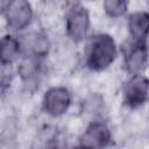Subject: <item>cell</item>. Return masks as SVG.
I'll return each mask as SVG.
<instances>
[{
    "mask_svg": "<svg viewBox=\"0 0 149 149\" xmlns=\"http://www.w3.org/2000/svg\"><path fill=\"white\" fill-rule=\"evenodd\" d=\"M116 57V45L114 40L107 34L93 36L88 43L86 52V64L90 69L100 71L106 69Z\"/></svg>",
    "mask_w": 149,
    "mask_h": 149,
    "instance_id": "1",
    "label": "cell"
},
{
    "mask_svg": "<svg viewBox=\"0 0 149 149\" xmlns=\"http://www.w3.org/2000/svg\"><path fill=\"white\" fill-rule=\"evenodd\" d=\"M90 28L87 9L79 2H73L66 13V33L73 41H81Z\"/></svg>",
    "mask_w": 149,
    "mask_h": 149,
    "instance_id": "2",
    "label": "cell"
},
{
    "mask_svg": "<svg viewBox=\"0 0 149 149\" xmlns=\"http://www.w3.org/2000/svg\"><path fill=\"white\" fill-rule=\"evenodd\" d=\"M3 15L10 29L21 30L29 24L33 17V8L28 1L14 0L3 8Z\"/></svg>",
    "mask_w": 149,
    "mask_h": 149,
    "instance_id": "3",
    "label": "cell"
},
{
    "mask_svg": "<svg viewBox=\"0 0 149 149\" xmlns=\"http://www.w3.org/2000/svg\"><path fill=\"white\" fill-rule=\"evenodd\" d=\"M148 91L149 81L143 76L134 74L125 86L123 95L126 105L133 108L142 105L148 97Z\"/></svg>",
    "mask_w": 149,
    "mask_h": 149,
    "instance_id": "4",
    "label": "cell"
},
{
    "mask_svg": "<svg viewBox=\"0 0 149 149\" xmlns=\"http://www.w3.org/2000/svg\"><path fill=\"white\" fill-rule=\"evenodd\" d=\"M70 102V93L65 87H52L44 94L43 108L48 114L58 116L69 108Z\"/></svg>",
    "mask_w": 149,
    "mask_h": 149,
    "instance_id": "5",
    "label": "cell"
},
{
    "mask_svg": "<svg viewBox=\"0 0 149 149\" xmlns=\"http://www.w3.org/2000/svg\"><path fill=\"white\" fill-rule=\"evenodd\" d=\"M109 141V130L102 122H92L80 136V144L87 149H104Z\"/></svg>",
    "mask_w": 149,
    "mask_h": 149,
    "instance_id": "6",
    "label": "cell"
},
{
    "mask_svg": "<svg viewBox=\"0 0 149 149\" xmlns=\"http://www.w3.org/2000/svg\"><path fill=\"white\" fill-rule=\"evenodd\" d=\"M148 61V49L144 40H135L126 50L125 64L129 73L137 74Z\"/></svg>",
    "mask_w": 149,
    "mask_h": 149,
    "instance_id": "7",
    "label": "cell"
},
{
    "mask_svg": "<svg viewBox=\"0 0 149 149\" xmlns=\"http://www.w3.org/2000/svg\"><path fill=\"white\" fill-rule=\"evenodd\" d=\"M22 47L24 48L28 56L42 57L48 52L49 41L44 34L34 31L23 36Z\"/></svg>",
    "mask_w": 149,
    "mask_h": 149,
    "instance_id": "8",
    "label": "cell"
},
{
    "mask_svg": "<svg viewBox=\"0 0 149 149\" xmlns=\"http://www.w3.org/2000/svg\"><path fill=\"white\" fill-rule=\"evenodd\" d=\"M128 29L135 40H144L149 34V13L135 12L128 17Z\"/></svg>",
    "mask_w": 149,
    "mask_h": 149,
    "instance_id": "9",
    "label": "cell"
},
{
    "mask_svg": "<svg viewBox=\"0 0 149 149\" xmlns=\"http://www.w3.org/2000/svg\"><path fill=\"white\" fill-rule=\"evenodd\" d=\"M20 41L10 35H6L1 40V63L10 64L20 52Z\"/></svg>",
    "mask_w": 149,
    "mask_h": 149,
    "instance_id": "10",
    "label": "cell"
},
{
    "mask_svg": "<svg viewBox=\"0 0 149 149\" xmlns=\"http://www.w3.org/2000/svg\"><path fill=\"white\" fill-rule=\"evenodd\" d=\"M41 73V63L38 57L27 56L20 64V74L26 81L36 80Z\"/></svg>",
    "mask_w": 149,
    "mask_h": 149,
    "instance_id": "11",
    "label": "cell"
},
{
    "mask_svg": "<svg viewBox=\"0 0 149 149\" xmlns=\"http://www.w3.org/2000/svg\"><path fill=\"white\" fill-rule=\"evenodd\" d=\"M104 8L107 15L112 17H118L126 13L128 8V2L122 0H107L104 2Z\"/></svg>",
    "mask_w": 149,
    "mask_h": 149,
    "instance_id": "12",
    "label": "cell"
},
{
    "mask_svg": "<svg viewBox=\"0 0 149 149\" xmlns=\"http://www.w3.org/2000/svg\"><path fill=\"white\" fill-rule=\"evenodd\" d=\"M44 149H68V146H66V142L64 139L54 137L45 144Z\"/></svg>",
    "mask_w": 149,
    "mask_h": 149,
    "instance_id": "13",
    "label": "cell"
},
{
    "mask_svg": "<svg viewBox=\"0 0 149 149\" xmlns=\"http://www.w3.org/2000/svg\"><path fill=\"white\" fill-rule=\"evenodd\" d=\"M73 149H87V148H85L84 146L80 144V146H78V147H76V148H73Z\"/></svg>",
    "mask_w": 149,
    "mask_h": 149,
    "instance_id": "14",
    "label": "cell"
}]
</instances>
